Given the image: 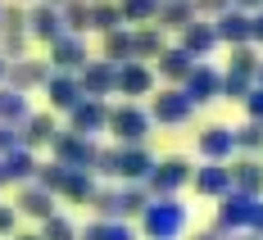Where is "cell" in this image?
Returning <instances> with one entry per match:
<instances>
[{"instance_id": "obj_17", "label": "cell", "mask_w": 263, "mask_h": 240, "mask_svg": "<svg viewBox=\"0 0 263 240\" xmlns=\"http://www.w3.org/2000/svg\"><path fill=\"white\" fill-rule=\"evenodd\" d=\"M41 91H46V105H50L54 113H73V109L86 100V91H82L78 73H50V82H46Z\"/></svg>"}, {"instance_id": "obj_14", "label": "cell", "mask_w": 263, "mask_h": 240, "mask_svg": "<svg viewBox=\"0 0 263 240\" xmlns=\"http://www.w3.org/2000/svg\"><path fill=\"white\" fill-rule=\"evenodd\" d=\"M200 159L209 163H232L236 159V127H227V123H209L204 132H200Z\"/></svg>"}, {"instance_id": "obj_44", "label": "cell", "mask_w": 263, "mask_h": 240, "mask_svg": "<svg viewBox=\"0 0 263 240\" xmlns=\"http://www.w3.org/2000/svg\"><path fill=\"white\" fill-rule=\"evenodd\" d=\"M232 9H245V14H259L263 0H232Z\"/></svg>"}, {"instance_id": "obj_30", "label": "cell", "mask_w": 263, "mask_h": 240, "mask_svg": "<svg viewBox=\"0 0 263 240\" xmlns=\"http://www.w3.org/2000/svg\"><path fill=\"white\" fill-rule=\"evenodd\" d=\"M100 59H109V64L132 59V23H123V27H114V32L100 36Z\"/></svg>"}, {"instance_id": "obj_33", "label": "cell", "mask_w": 263, "mask_h": 240, "mask_svg": "<svg viewBox=\"0 0 263 240\" xmlns=\"http://www.w3.org/2000/svg\"><path fill=\"white\" fill-rule=\"evenodd\" d=\"M114 27H123V9H118V0H91V32H114Z\"/></svg>"}, {"instance_id": "obj_36", "label": "cell", "mask_w": 263, "mask_h": 240, "mask_svg": "<svg viewBox=\"0 0 263 240\" xmlns=\"http://www.w3.org/2000/svg\"><path fill=\"white\" fill-rule=\"evenodd\" d=\"M236 150L240 154H263V123H254V118H245L236 127Z\"/></svg>"}, {"instance_id": "obj_42", "label": "cell", "mask_w": 263, "mask_h": 240, "mask_svg": "<svg viewBox=\"0 0 263 240\" xmlns=\"http://www.w3.org/2000/svg\"><path fill=\"white\" fill-rule=\"evenodd\" d=\"M250 46H263V9L250 14Z\"/></svg>"}, {"instance_id": "obj_50", "label": "cell", "mask_w": 263, "mask_h": 240, "mask_svg": "<svg viewBox=\"0 0 263 240\" xmlns=\"http://www.w3.org/2000/svg\"><path fill=\"white\" fill-rule=\"evenodd\" d=\"M46 5H64V0H46Z\"/></svg>"}, {"instance_id": "obj_24", "label": "cell", "mask_w": 263, "mask_h": 240, "mask_svg": "<svg viewBox=\"0 0 263 240\" xmlns=\"http://www.w3.org/2000/svg\"><path fill=\"white\" fill-rule=\"evenodd\" d=\"M191 68H195V59H191L182 46H163V54L155 59V77L163 82V86H182V82L191 77Z\"/></svg>"}, {"instance_id": "obj_49", "label": "cell", "mask_w": 263, "mask_h": 240, "mask_svg": "<svg viewBox=\"0 0 263 240\" xmlns=\"http://www.w3.org/2000/svg\"><path fill=\"white\" fill-rule=\"evenodd\" d=\"M259 86H263V64H259Z\"/></svg>"}, {"instance_id": "obj_35", "label": "cell", "mask_w": 263, "mask_h": 240, "mask_svg": "<svg viewBox=\"0 0 263 240\" xmlns=\"http://www.w3.org/2000/svg\"><path fill=\"white\" fill-rule=\"evenodd\" d=\"M118 9H123V23L141 27V23H155L159 0H118Z\"/></svg>"}, {"instance_id": "obj_37", "label": "cell", "mask_w": 263, "mask_h": 240, "mask_svg": "<svg viewBox=\"0 0 263 240\" xmlns=\"http://www.w3.org/2000/svg\"><path fill=\"white\" fill-rule=\"evenodd\" d=\"M78 231H82V227H73L64 213H50L46 222H41V231H36V236H41V240H78Z\"/></svg>"}, {"instance_id": "obj_45", "label": "cell", "mask_w": 263, "mask_h": 240, "mask_svg": "<svg viewBox=\"0 0 263 240\" xmlns=\"http://www.w3.org/2000/svg\"><path fill=\"white\" fill-rule=\"evenodd\" d=\"M5 186H14V182H9V168H5V159H0V190Z\"/></svg>"}, {"instance_id": "obj_15", "label": "cell", "mask_w": 263, "mask_h": 240, "mask_svg": "<svg viewBox=\"0 0 263 240\" xmlns=\"http://www.w3.org/2000/svg\"><path fill=\"white\" fill-rule=\"evenodd\" d=\"M86 59H91V50H86L82 32H64L59 41H50V68L54 73H82Z\"/></svg>"}, {"instance_id": "obj_29", "label": "cell", "mask_w": 263, "mask_h": 240, "mask_svg": "<svg viewBox=\"0 0 263 240\" xmlns=\"http://www.w3.org/2000/svg\"><path fill=\"white\" fill-rule=\"evenodd\" d=\"M78 240H141V236H136V227H132V222L96 217V222H86V227L78 231Z\"/></svg>"}, {"instance_id": "obj_38", "label": "cell", "mask_w": 263, "mask_h": 240, "mask_svg": "<svg viewBox=\"0 0 263 240\" xmlns=\"http://www.w3.org/2000/svg\"><path fill=\"white\" fill-rule=\"evenodd\" d=\"M23 145V132L14 127V123H0V154H9V150H18Z\"/></svg>"}, {"instance_id": "obj_11", "label": "cell", "mask_w": 263, "mask_h": 240, "mask_svg": "<svg viewBox=\"0 0 263 240\" xmlns=\"http://www.w3.org/2000/svg\"><path fill=\"white\" fill-rule=\"evenodd\" d=\"M182 91L191 95V105H213V100H222V68L209 64V59H195V68H191V77L182 82Z\"/></svg>"}, {"instance_id": "obj_22", "label": "cell", "mask_w": 263, "mask_h": 240, "mask_svg": "<svg viewBox=\"0 0 263 240\" xmlns=\"http://www.w3.org/2000/svg\"><path fill=\"white\" fill-rule=\"evenodd\" d=\"M18 132H23V145H27V150H50V141L59 136V113H54V109L27 113Z\"/></svg>"}, {"instance_id": "obj_5", "label": "cell", "mask_w": 263, "mask_h": 240, "mask_svg": "<svg viewBox=\"0 0 263 240\" xmlns=\"http://www.w3.org/2000/svg\"><path fill=\"white\" fill-rule=\"evenodd\" d=\"M41 186L50 190L54 199H73V204H91L96 195V172H82V168H64V163H36V177Z\"/></svg>"}, {"instance_id": "obj_40", "label": "cell", "mask_w": 263, "mask_h": 240, "mask_svg": "<svg viewBox=\"0 0 263 240\" xmlns=\"http://www.w3.org/2000/svg\"><path fill=\"white\" fill-rule=\"evenodd\" d=\"M232 9V0H195V14L200 18H218V14H227Z\"/></svg>"}, {"instance_id": "obj_46", "label": "cell", "mask_w": 263, "mask_h": 240, "mask_svg": "<svg viewBox=\"0 0 263 240\" xmlns=\"http://www.w3.org/2000/svg\"><path fill=\"white\" fill-rule=\"evenodd\" d=\"M9 240H41V236H32V231H14Z\"/></svg>"}, {"instance_id": "obj_6", "label": "cell", "mask_w": 263, "mask_h": 240, "mask_svg": "<svg viewBox=\"0 0 263 240\" xmlns=\"http://www.w3.org/2000/svg\"><path fill=\"white\" fill-rule=\"evenodd\" d=\"M259 50L254 46H227V68H222V100H245L259 86Z\"/></svg>"}, {"instance_id": "obj_26", "label": "cell", "mask_w": 263, "mask_h": 240, "mask_svg": "<svg viewBox=\"0 0 263 240\" xmlns=\"http://www.w3.org/2000/svg\"><path fill=\"white\" fill-rule=\"evenodd\" d=\"M195 0H159V14H155V27L163 32H182L186 23H195Z\"/></svg>"}, {"instance_id": "obj_31", "label": "cell", "mask_w": 263, "mask_h": 240, "mask_svg": "<svg viewBox=\"0 0 263 240\" xmlns=\"http://www.w3.org/2000/svg\"><path fill=\"white\" fill-rule=\"evenodd\" d=\"M0 159H5V168H9V182H14V186H23V182L36 177V150H27V145L9 150V154H0Z\"/></svg>"}, {"instance_id": "obj_3", "label": "cell", "mask_w": 263, "mask_h": 240, "mask_svg": "<svg viewBox=\"0 0 263 240\" xmlns=\"http://www.w3.org/2000/svg\"><path fill=\"white\" fill-rule=\"evenodd\" d=\"M155 195L145 190V182H118V186H96L91 195V209L96 217H118V222H136L141 209L150 204Z\"/></svg>"}, {"instance_id": "obj_43", "label": "cell", "mask_w": 263, "mask_h": 240, "mask_svg": "<svg viewBox=\"0 0 263 240\" xmlns=\"http://www.w3.org/2000/svg\"><path fill=\"white\" fill-rule=\"evenodd\" d=\"M191 240H227V236H222V231H218V227H209V231H204V227H200V231H191Z\"/></svg>"}, {"instance_id": "obj_9", "label": "cell", "mask_w": 263, "mask_h": 240, "mask_svg": "<svg viewBox=\"0 0 263 240\" xmlns=\"http://www.w3.org/2000/svg\"><path fill=\"white\" fill-rule=\"evenodd\" d=\"M150 118L159 127H182V123L195 118V105H191V95L182 86H163L159 95H150Z\"/></svg>"}, {"instance_id": "obj_1", "label": "cell", "mask_w": 263, "mask_h": 240, "mask_svg": "<svg viewBox=\"0 0 263 240\" xmlns=\"http://www.w3.org/2000/svg\"><path fill=\"white\" fill-rule=\"evenodd\" d=\"M136 227H141V240H182L186 227H191V213L177 195H155L141 209Z\"/></svg>"}, {"instance_id": "obj_20", "label": "cell", "mask_w": 263, "mask_h": 240, "mask_svg": "<svg viewBox=\"0 0 263 240\" xmlns=\"http://www.w3.org/2000/svg\"><path fill=\"white\" fill-rule=\"evenodd\" d=\"M54 204H59V199H54L41 182H23V186H18V195H14V209H18V217H32V222H46L50 213H59Z\"/></svg>"}, {"instance_id": "obj_32", "label": "cell", "mask_w": 263, "mask_h": 240, "mask_svg": "<svg viewBox=\"0 0 263 240\" xmlns=\"http://www.w3.org/2000/svg\"><path fill=\"white\" fill-rule=\"evenodd\" d=\"M32 113L23 91H14V86H5L0 82V123H14V127H23V118Z\"/></svg>"}, {"instance_id": "obj_21", "label": "cell", "mask_w": 263, "mask_h": 240, "mask_svg": "<svg viewBox=\"0 0 263 240\" xmlns=\"http://www.w3.org/2000/svg\"><path fill=\"white\" fill-rule=\"evenodd\" d=\"M177 36H182L177 46H182L191 59H209V54L222 46V41H218V27H213V18H195V23H186Z\"/></svg>"}, {"instance_id": "obj_28", "label": "cell", "mask_w": 263, "mask_h": 240, "mask_svg": "<svg viewBox=\"0 0 263 240\" xmlns=\"http://www.w3.org/2000/svg\"><path fill=\"white\" fill-rule=\"evenodd\" d=\"M163 27L155 23H141V27H132V59H145V64H155L159 54H163Z\"/></svg>"}, {"instance_id": "obj_48", "label": "cell", "mask_w": 263, "mask_h": 240, "mask_svg": "<svg viewBox=\"0 0 263 240\" xmlns=\"http://www.w3.org/2000/svg\"><path fill=\"white\" fill-rule=\"evenodd\" d=\"M5 73H9V59H5V54H0V82H5Z\"/></svg>"}, {"instance_id": "obj_25", "label": "cell", "mask_w": 263, "mask_h": 240, "mask_svg": "<svg viewBox=\"0 0 263 240\" xmlns=\"http://www.w3.org/2000/svg\"><path fill=\"white\" fill-rule=\"evenodd\" d=\"M232 172V190H245V195H263V159L259 154H240V159L227 163Z\"/></svg>"}, {"instance_id": "obj_7", "label": "cell", "mask_w": 263, "mask_h": 240, "mask_svg": "<svg viewBox=\"0 0 263 240\" xmlns=\"http://www.w3.org/2000/svg\"><path fill=\"white\" fill-rule=\"evenodd\" d=\"M118 145H145V136L155 132V118H150V109L141 105V100H118V105H109V127H105Z\"/></svg>"}, {"instance_id": "obj_8", "label": "cell", "mask_w": 263, "mask_h": 240, "mask_svg": "<svg viewBox=\"0 0 263 240\" xmlns=\"http://www.w3.org/2000/svg\"><path fill=\"white\" fill-rule=\"evenodd\" d=\"M191 186V159L186 154H168V159H155L150 177H145V190L150 195H177V190Z\"/></svg>"}, {"instance_id": "obj_4", "label": "cell", "mask_w": 263, "mask_h": 240, "mask_svg": "<svg viewBox=\"0 0 263 240\" xmlns=\"http://www.w3.org/2000/svg\"><path fill=\"white\" fill-rule=\"evenodd\" d=\"M213 227L222 236H240V231H254L263 236V195H245V190H227L218 199V217Z\"/></svg>"}, {"instance_id": "obj_41", "label": "cell", "mask_w": 263, "mask_h": 240, "mask_svg": "<svg viewBox=\"0 0 263 240\" xmlns=\"http://www.w3.org/2000/svg\"><path fill=\"white\" fill-rule=\"evenodd\" d=\"M14 231H18V209L14 204H0V236L9 240Z\"/></svg>"}, {"instance_id": "obj_18", "label": "cell", "mask_w": 263, "mask_h": 240, "mask_svg": "<svg viewBox=\"0 0 263 240\" xmlns=\"http://www.w3.org/2000/svg\"><path fill=\"white\" fill-rule=\"evenodd\" d=\"M68 27H64V14H59V5H46V0H36L32 9H27V36L32 41H41V46H50L59 41Z\"/></svg>"}, {"instance_id": "obj_39", "label": "cell", "mask_w": 263, "mask_h": 240, "mask_svg": "<svg viewBox=\"0 0 263 240\" xmlns=\"http://www.w3.org/2000/svg\"><path fill=\"white\" fill-rule=\"evenodd\" d=\"M240 105H245V118H254V123H263V86H254V91H250V95H245Z\"/></svg>"}, {"instance_id": "obj_34", "label": "cell", "mask_w": 263, "mask_h": 240, "mask_svg": "<svg viewBox=\"0 0 263 240\" xmlns=\"http://www.w3.org/2000/svg\"><path fill=\"white\" fill-rule=\"evenodd\" d=\"M59 14H64V27L68 32H91V0H64L59 5Z\"/></svg>"}, {"instance_id": "obj_10", "label": "cell", "mask_w": 263, "mask_h": 240, "mask_svg": "<svg viewBox=\"0 0 263 240\" xmlns=\"http://www.w3.org/2000/svg\"><path fill=\"white\" fill-rule=\"evenodd\" d=\"M96 141L91 136H78V132H59L50 141V154H54V163H64V168H82V172H91L96 168Z\"/></svg>"}, {"instance_id": "obj_51", "label": "cell", "mask_w": 263, "mask_h": 240, "mask_svg": "<svg viewBox=\"0 0 263 240\" xmlns=\"http://www.w3.org/2000/svg\"><path fill=\"white\" fill-rule=\"evenodd\" d=\"M0 9H5V0H0Z\"/></svg>"}, {"instance_id": "obj_2", "label": "cell", "mask_w": 263, "mask_h": 240, "mask_svg": "<svg viewBox=\"0 0 263 240\" xmlns=\"http://www.w3.org/2000/svg\"><path fill=\"white\" fill-rule=\"evenodd\" d=\"M155 168V154L145 145H109L96 150V177H114V182H145Z\"/></svg>"}, {"instance_id": "obj_47", "label": "cell", "mask_w": 263, "mask_h": 240, "mask_svg": "<svg viewBox=\"0 0 263 240\" xmlns=\"http://www.w3.org/2000/svg\"><path fill=\"white\" fill-rule=\"evenodd\" d=\"M227 240H263V236H254V231H240V236H227Z\"/></svg>"}, {"instance_id": "obj_19", "label": "cell", "mask_w": 263, "mask_h": 240, "mask_svg": "<svg viewBox=\"0 0 263 240\" xmlns=\"http://www.w3.org/2000/svg\"><path fill=\"white\" fill-rule=\"evenodd\" d=\"M82 91L86 95H100V100H109V95H118V64H109V59H86L82 64Z\"/></svg>"}, {"instance_id": "obj_27", "label": "cell", "mask_w": 263, "mask_h": 240, "mask_svg": "<svg viewBox=\"0 0 263 240\" xmlns=\"http://www.w3.org/2000/svg\"><path fill=\"white\" fill-rule=\"evenodd\" d=\"M213 27H218V41H222V46H250V14H245V9L218 14Z\"/></svg>"}, {"instance_id": "obj_23", "label": "cell", "mask_w": 263, "mask_h": 240, "mask_svg": "<svg viewBox=\"0 0 263 240\" xmlns=\"http://www.w3.org/2000/svg\"><path fill=\"white\" fill-rule=\"evenodd\" d=\"M191 190H195V195H209V199H222V195L232 190L227 163H209L204 159V168H191Z\"/></svg>"}, {"instance_id": "obj_16", "label": "cell", "mask_w": 263, "mask_h": 240, "mask_svg": "<svg viewBox=\"0 0 263 240\" xmlns=\"http://www.w3.org/2000/svg\"><path fill=\"white\" fill-rule=\"evenodd\" d=\"M109 127V100H100V95H86L73 113H68V132H78V136H96Z\"/></svg>"}, {"instance_id": "obj_13", "label": "cell", "mask_w": 263, "mask_h": 240, "mask_svg": "<svg viewBox=\"0 0 263 240\" xmlns=\"http://www.w3.org/2000/svg\"><path fill=\"white\" fill-rule=\"evenodd\" d=\"M50 59H9V73H5V86H14V91H23V95H32V91H41L46 82H50Z\"/></svg>"}, {"instance_id": "obj_12", "label": "cell", "mask_w": 263, "mask_h": 240, "mask_svg": "<svg viewBox=\"0 0 263 240\" xmlns=\"http://www.w3.org/2000/svg\"><path fill=\"white\" fill-rule=\"evenodd\" d=\"M155 64H145V59H123L118 64V95L123 100H141V95H155Z\"/></svg>"}]
</instances>
